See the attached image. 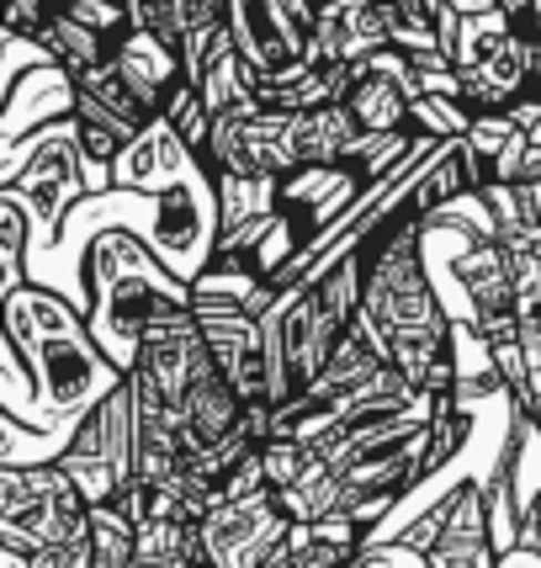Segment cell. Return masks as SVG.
Returning a JSON list of instances; mask_svg holds the SVG:
<instances>
[{"mask_svg": "<svg viewBox=\"0 0 541 568\" xmlns=\"http://www.w3.org/2000/svg\"><path fill=\"white\" fill-rule=\"evenodd\" d=\"M361 293H367V255L361 245L324 255L319 266L276 287V297L261 314L266 341V398L282 409L319 377L340 341L361 324Z\"/></svg>", "mask_w": 541, "mask_h": 568, "instance_id": "cell-1", "label": "cell"}, {"mask_svg": "<svg viewBox=\"0 0 541 568\" xmlns=\"http://www.w3.org/2000/svg\"><path fill=\"white\" fill-rule=\"evenodd\" d=\"M0 314H6V362L32 377L43 415H85L127 377L91 335V320H80L59 293L22 282L6 293Z\"/></svg>", "mask_w": 541, "mask_h": 568, "instance_id": "cell-2", "label": "cell"}, {"mask_svg": "<svg viewBox=\"0 0 541 568\" xmlns=\"http://www.w3.org/2000/svg\"><path fill=\"white\" fill-rule=\"evenodd\" d=\"M186 314H197L192 282H181L154 255V245H144L127 229L91 234V245H85V320L118 367L127 372L139 362L149 329L186 320Z\"/></svg>", "mask_w": 541, "mask_h": 568, "instance_id": "cell-3", "label": "cell"}, {"mask_svg": "<svg viewBox=\"0 0 541 568\" xmlns=\"http://www.w3.org/2000/svg\"><path fill=\"white\" fill-rule=\"evenodd\" d=\"M53 463L74 478V489L85 495L91 510L123 505L139 489V404H133L127 377L74 420L70 442L59 446Z\"/></svg>", "mask_w": 541, "mask_h": 568, "instance_id": "cell-4", "label": "cell"}, {"mask_svg": "<svg viewBox=\"0 0 541 568\" xmlns=\"http://www.w3.org/2000/svg\"><path fill=\"white\" fill-rule=\"evenodd\" d=\"M0 537L22 552L91 537V505L59 463H38V468L11 463L0 473Z\"/></svg>", "mask_w": 541, "mask_h": 568, "instance_id": "cell-5", "label": "cell"}, {"mask_svg": "<svg viewBox=\"0 0 541 568\" xmlns=\"http://www.w3.org/2000/svg\"><path fill=\"white\" fill-rule=\"evenodd\" d=\"M297 112L245 101L234 112L213 118V139L202 149V165L213 175H245V181H287L303 171L297 160Z\"/></svg>", "mask_w": 541, "mask_h": 568, "instance_id": "cell-6", "label": "cell"}, {"mask_svg": "<svg viewBox=\"0 0 541 568\" xmlns=\"http://www.w3.org/2000/svg\"><path fill=\"white\" fill-rule=\"evenodd\" d=\"M293 526L297 520L287 516V505H282L276 489L218 499L197 520L202 558H207V568H266L276 547L293 542Z\"/></svg>", "mask_w": 541, "mask_h": 568, "instance_id": "cell-7", "label": "cell"}, {"mask_svg": "<svg viewBox=\"0 0 541 568\" xmlns=\"http://www.w3.org/2000/svg\"><path fill=\"white\" fill-rule=\"evenodd\" d=\"M382 49H394L382 0H319V17L308 32V64H361Z\"/></svg>", "mask_w": 541, "mask_h": 568, "instance_id": "cell-8", "label": "cell"}, {"mask_svg": "<svg viewBox=\"0 0 541 568\" xmlns=\"http://www.w3.org/2000/svg\"><path fill=\"white\" fill-rule=\"evenodd\" d=\"M202 171V154L181 133L171 128V118H154V123L133 139V144L118 154V165H112V186H123V192H139V197H160V192H171L175 181H186V175Z\"/></svg>", "mask_w": 541, "mask_h": 568, "instance_id": "cell-9", "label": "cell"}, {"mask_svg": "<svg viewBox=\"0 0 541 568\" xmlns=\"http://www.w3.org/2000/svg\"><path fill=\"white\" fill-rule=\"evenodd\" d=\"M430 568H499V537H493L489 495L478 484H462L441 505V531L425 547Z\"/></svg>", "mask_w": 541, "mask_h": 568, "instance_id": "cell-10", "label": "cell"}, {"mask_svg": "<svg viewBox=\"0 0 541 568\" xmlns=\"http://www.w3.org/2000/svg\"><path fill=\"white\" fill-rule=\"evenodd\" d=\"M112 64L123 74V85L139 97L149 118H160L165 112V101L186 85V59L181 49H171L165 38H154L144 27H127L123 38L112 43Z\"/></svg>", "mask_w": 541, "mask_h": 568, "instance_id": "cell-11", "label": "cell"}, {"mask_svg": "<svg viewBox=\"0 0 541 568\" xmlns=\"http://www.w3.org/2000/svg\"><path fill=\"white\" fill-rule=\"evenodd\" d=\"M297 160H303V171L308 165H345L356 149L367 144V133L356 123V112L345 106V101H329V106H314V112H297Z\"/></svg>", "mask_w": 541, "mask_h": 568, "instance_id": "cell-12", "label": "cell"}, {"mask_svg": "<svg viewBox=\"0 0 541 568\" xmlns=\"http://www.w3.org/2000/svg\"><path fill=\"white\" fill-rule=\"evenodd\" d=\"M112 43H118V38H106V32H96V27H85L64 0L53 6V17L43 22V32H38L43 59H53L59 70H70V74L91 70V64H106V59H112Z\"/></svg>", "mask_w": 541, "mask_h": 568, "instance_id": "cell-13", "label": "cell"}, {"mask_svg": "<svg viewBox=\"0 0 541 568\" xmlns=\"http://www.w3.org/2000/svg\"><path fill=\"white\" fill-rule=\"evenodd\" d=\"M27 207L11 186L0 192V266H6V293L22 287V250H27Z\"/></svg>", "mask_w": 541, "mask_h": 568, "instance_id": "cell-14", "label": "cell"}, {"mask_svg": "<svg viewBox=\"0 0 541 568\" xmlns=\"http://www.w3.org/2000/svg\"><path fill=\"white\" fill-rule=\"evenodd\" d=\"M127 27H144L154 38H165L171 49H181V27H175V0H123Z\"/></svg>", "mask_w": 541, "mask_h": 568, "instance_id": "cell-15", "label": "cell"}, {"mask_svg": "<svg viewBox=\"0 0 541 568\" xmlns=\"http://www.w3.org/2000/svg\"><path fill=\"white\" fill-rule=\"evenodd\" d=\"M27 568H91V537L38 547V552H27Z\"/></svg>", "mask_w": 541, "mask_h": 568, "instance_id": "cell-16", "label": "cell"}, {"mask_svg": "<svg viewBox=\"0 0 541 568\" xmlns=\"http://www.w3.org/2000/svg\"><path fill=\"white\" fill-rule=\"evenodd\" d=\"M525 520H531V542H537V552H541V499H531V510H525Z\"/></svg>", "mask_w": 541, "mask_h": 568, "instance_id": "cell-17", "label": "cell"}, {"mask_svg": "<svg viewBox=\"0 0 541 568\" xmlns=\"http://www.w3.org/2000/svg\"><path fill=\"white\" fill-rule=\"evenodd\" d=\"M478 6H499V0H457V11H478Z\"/></svg>", "mask_w": 541, "mask_h": 568, "instance_id": "cell-18", "label": "cell"}, {"mask_svg": "<svg viewBox=\"0 0 541 568\" xmlns=\"http://www.w3.org/2000/svg\"><path fill=\"white\" fill-rule=\"evenodd\" d=\"M537 97H541V38H537Z\"/></svg>", "mask_w": 541, "mask_h": 568, "instance_id": "cell-19", "label": "cell"}]
</instances>
